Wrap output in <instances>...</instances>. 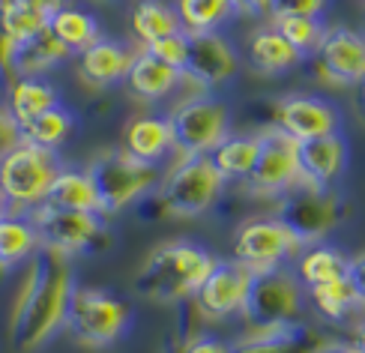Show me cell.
Returning <instances> with one entry per match:
<instances>
[{
  "label": "cell",
  "instance_id": "cell-47",
  "mask_svg": "<svg viewBox=\"0 0 365 353\" xmlns=\"http://www.w3.org/2000/svg\"><path fill=\"white\" fill-rule=\"evenodd\" d=\"M6 275H9V270H6L4 264H0V282H4V279H6Z\"/></svg>",
  "mask_w": 365,
  "mask_h": 353
},
{
  "label": "cell",
  "instance_id": "cell-41",
  "mask_svg": "<svg viewBox=\"0 0 365 353\" xmlns=\"http://www.w3.org/2000/svg\"><path fill=\"white\" fill-rule=\"evenodd\" d=\"M347 279L354 282L356 294H359V300H362V305H365V252H359V255L351 257V270H347Z\"/></svg>",
  "mask_w": 365,
  "mask_h": 353
},
{
  "label": "cell",
  "instance_id": "cell-46",
  "mask_svg": "<svg viewBox=\"0 0 365 353\" xmlns=\"http://www.w3.org/2000/svg\"><path fill=\"white\" fill-rule=\"evenodd\" d=\"M12 207H9V201H6V198H4V192H0V219H4L6 216V213H9Z\"/></svg>",
  "mask_w": 365,
  "mask_h": 353
},
{
  "label": "cell",
  "instance_id": "cell-20",
  "mask_svg": "<svg viewBox=\"0 0 365 353\" xmlns=\"http://www.w3.org/2000/svg\"><path fill=\"white\" fill-rule=\"evenodd\" d=\"M123 150L135 159L159 165L168 153H174V129L165 114H138L126 123Z\"/></svg>",
  "mask_w": 365,
  "mask_h": 353
},
{
  "label": "cell",
  "instance_id": "cell-23",
  "mask_svg": "<svg viewBox=\"0 0 365 353\" xmlns=\"http://www.w3.org/2000/svg\"><path fill=\"white\" fill-rule=\"evenodd\" d=\"M246 57L252 69L264 72V75H282V72H291L294 66H299L302 57L291 42H287L276 27H257L255 34L249 36V45H246Z\"/></svg>",
  "mask_w": 365,
  "mask_h": 353
},
{
  "label": "cell",
  "instance_id": "cell-39",
  "mask_svg": "<svg viewBox=\"0 0 365 353\" xmlns=\"http://www.w3.org/2000/svg\"><path fill=\"white\" fill-rule=\"evenodd\" d=\"M177 353H234V344L219 339V335L195 332V335H189V339L180 344Z\"/></svg>",
  "mask_w": 365,
  "mask_h": 353
},
{
  "label": "cell",
  "instance_id": "cell-30",
  "mask_svg": "<svg viewBox=\"0 0 365 353\" xmlns=\"http://www.w3.org/2000/svg\"><path fill=\"white\" fill-rule=\"evenodd\" d=\"M66 57H72L63 45H60L51 30H42L39 36L21 42L15 48V57H12V72L15 78H30V75H45L48 69L60 66Z\"/></svg>",
  "mask_w": 365,
  "mask_h": 353
},
{
  "label": "cell",
  "instance_id": "cell-28",
  "mask_svg": "<svg viewBox=\"0 0 365 353\" xmlns=\"http://www.w3.org/2000/svg\"><path fill=\"white\" fill-rule=\"evenodd\" d=\"M297 275L302 287H317V285H327V282H336L344 279L347 270H351V257L344 252H339L336 245H327V242H317V245H306L299 255H297Z\"/></svg>",
  "mask_w": 365,
  "mask_h": 353
},
{
  "label": "cell",
  "instance_id": "cell-14",
  "mask_svg": "<svg viewBox=\"0 0 365 353\" xmlns=\"http://www.w3.org/2000/svg\"><path fill=\"white\" fill-rule=\"evenodd\" d=\"M252 272L246 267H240L237 260H216V267L207 275V282L197 287V294L192 297V305L201 320H212L222 324L227 317H240L242 305L249 297Z\"/></svg>",
  "mask_w": 365,
  "mask_h": 353
},
{
  "label": "cell",
  "instance_id": "cell-40",
  "mask_svg": "<svg viewBox=\"0 0 365 353\" xmlns=\"http://www.w3.org/2000/svg\"><path fill=\"white\" fill-rule=\"evenodd\" d=\"M12 4L36 12V15H42V19H51V15H57L60 9L69 6V0H12Z\"/></svg>",
  "mask_w": 365,
  "mask_h": 353
},
{
  "label": "cell",
  "instance_id": "cell-12",
  "mask_svg": "<svg viewBox=\"0 0 365 353\" xmlns=\"http://www.w3.org/2000/svg\"><path fill=\"white\" fill-rule=\"evenodd\" d=\"M297 144L299 141H294L279 126H264L261 129V159H257L252 177L242 183L246 192L255 198H269V201L291 192L299 183Z\"/></svg>",
  "mask_w": 365,
  "mask_h": 353
},
{
  "label": "cell",
  "instance_id": "cell-36",
  "mask_svg": "<svg viewBox=\"0 0 365 353\" xmlns=\"http://www.w3.org/2000/svg\"><path fill=\"white\" fill-rule=\"evenodd\" d=\"M141 51H147L150 57L162 60V63H168L174 69H186V60H189V34L186 30H180V34H171V36H162L156 42L144 45Z\"/></svg>",
  "mask_w": 365,
  "mask_h": 353
},
{
  "label": "cell",
  "instance_id": "cell-13",
  "mask_svg": "<svg viewBox=\"0 0 365 353\" xmlns=\"http://www.w3.org/2000/svg\"><path fill=\"white\" fill-rule=\"evenodd\" d=\"M317 78L336 87H359L365 81V34L351 27H327V36L312 57Z\"/></svg>",
  "mask_w": 365,
  "mask_h": 353
},
{
  "label": "cell",
  "instance_id": "cell-42",
  "mask_svg": "<svg viewBox=\"0 0 365 353\" xmlns=\"http://www.w3.org/2000/svg\"><path fill=\"white\" fill-rule=\"evenodd\" d=\"M237 12L246 15H269L272 12V0H234Z\"/></svg>",
  "mask_w": 365,
  "mask_h": 353
},
{
  "label": "cell",
  "instance_id": "cell-8",
  "mask_svg": "<svg viewBox=\"0 0 365 353\" xmlns=\"http://www.w3.org/2000/svg\"><path fill=\"white\" fill-rule=\"evenodd\" d=\"M306 287H302L297 270H267V272H252L249 297L242 305V320L249 329H267V327H282L302 320L306 314Z\"/></svg>",
  "mask_w": 365,
  "mask_h": 353
},
{
  "label": "cell",
  "instance_id": "cell-44",
  "mask_svg": "<svg viewBox=\"0 0 365 353\" xmlns=\"http://www.w3.org/2000/svg\"><path fill=\"white\" fill-rule=\"evenodd\" d=\"M351 342H356L359 344V350L365 353V314L356 320V324L351 327Z\"/></svg>",
  "mask_w": 365,
  "mask_h": 353
},
{
  "label": "cell",
  "instance_id": "cell-10",
  "mask_svg": "<svg viewBox=\"0 0 365 353\" xmlns=\"http://www.w3.org/2000/svg\"><path fill=\"white\" fill-rule=\"evenodd\" d=\"M168 120L174 129V153L180 156H210L231 135V111L210 93H195L177 102Z\"/></svg>",
  "mask_w": 365,
  "mask_h": 353
},
{
  "label": "cell",
  "instance_id": "cell-16",
  "mask_svg": "<svg viewBox=\"0 0 365 353\" xmlns=\"http://www.w3.org/2000/svg\"><path fill=\"white\" fill-rule=\"evenodd\" d=\"M287 132L294 141H309V138L332 135L341 129V114L339 108L324 96L314 93H287L276 99L272 105V123Z\"/></svg>",
  "mask_w": 365,
  "mask_h": 353
},
{
  "label": "cell",
  "instance_id": "cell-24",
  "mask_svg": "<svg viewBox=\"0 0 365 353\" xmlns=\"http://www.w3.org/2000/svg\"><path fill=\"white\" fill-rule=\"evenodd\" d=\"M210 159L227 183H246L261 159V132H231Z\"/></svg>",
  "mask_w": 365,
  "mask_h": 353
},
{
  "label": "cell",
  "instance_id": "cell-17",
  "mask_svg": "<svg viewBox=\"0 0 365 353\" xmlns=\"http://www.w3.org/2000/svg\"><path fill=\"white\" fill-rule=\"evenodd\" d=\"M332 342V335L312 324V320H294V324L249 329L234 342V353H321Z\"/></svg>",
  "mask_w": 365,
  "mask_h": 353
},
{
  "label": "cell",
  "instance_id": "cell-19",
  "mask_svg": "<svg viewBox=\"0 0 365 353\" xmlns=\"http://www.w3.org/2000/svg\"><path fill=\"white\" fill-rule=\"evenodd\" d=\"M135 57H138L135 48H129V45L120 39H108V36H102L81 54H75V60H78V75L93 87L123 84Z\"/></svg>",
  "mask_w": 365,
  "mask_h": 353
},
{
  "label": "cell",
  "instance_id": "cell-43",
  "mask_svg": "<svg viewBox=\"0 0 365 353\" xmlns=\"http://www.w3.org/2000/svg\"><path fill=\"white\" fill-rule=\"evenodd\" d=\"M321 353H362V350H359V344L351 342V339H332Z\"/></svg>",
  "mask_w": 365,
  "mask_h": 353
},
{
  "label": "cell",
  "instance_id": "cell-29",
  "mask_svg": "<svg viewBox=\"0 0 365 353\" xmlns=\"http://www.w3.org/2000/svg\"><path fill=\"white\" fill-rule=\"evenodd\" d=\"M48 30L72 57L81 54L84 48H90L93 42L102 39V27L96 21V15L87 12V9H78V6H66V9H60L57 15H51Z\"/></svg>",
  "mask_w": 365,
  "mask_h": 353
},
{
  "label": "cell",
  "instance_id": "cell-18",
  "mask_svg": "<svg viewBox=\"0 0 365 353\" xmlns=\"http://www.w3.org/2000/svg\"><path fill=\"white\" fill-rule=\"evenodd\" d=\"M297 156H299V183L314 189H336V183L347 171V162H351V150H347L341 132H332L299 141Z\"/></svg>",
  "mask_w": 365,
  "mask_h": 353
},
{
  "label": "cell",
  "instance_id": "cell-35",
  "mask_svg": "<svg viewBox=\"0 0 365 353\" xmlns=\"http://www.w3.org/2000/svg\"><path fill=\"white\" fill-rule=\"evenodd\" d=\"M0 30H4L15 45H21L27 39L39 36L42 30H48V19L12 4V0H0Z\"/></svg>",
  "mask_w": 365,
  "mask_h": 353
},
{
  "label": "cell",
  "instance_id": "cell-25",
  "mask_svg": "<svg viewBox=\"0 0 365 353\" xmlns=\"http://www.w3.org/2000/svg\"><path fill=\"white\" fill-rule=\"evenodd\" d=\"M42 204H51L60 210H81V213H102V201L96 192L93 177L87 174V168H66L57 174L51 183L48 195Z\"/></svg>",
  "mask_w": 365,
  "mask_h": 353
},
{
  "label": "cell",
  "instance_id": "cell-31",
  "mask_svg": "<svg viewBox=\"0 0 365 353\" xmlns=\"http://www.w3.org/2000/svg\"><path fill=\"white\" fill-rule=\"evenodd\" d=\"M182 21L177 15V6L168 0H138L132 9V34L141 42V48L162 36L180 34Z\"/></svg>",
  "mask_w": 365,
  "mask_h": 353
},
{
  "label": "cell",
  "instance_id": "cell-3",
  "mask_svg": "<svg viewBox=\"0 0 365 353\" xmlns=\"http://www.w3.org/2000/svg\"><path fill=\"white\" fill-rule=\"evenodd\" d=\"M227 180L219 174L210 156H180L153 195L159 213L174 219H197L222 201Z\"/></svg>",
  "mask_w": 365,
  "mask_h": 353
},
{
  "label": "cell",
  "instance_id": "cell-34",
  "mask_svg": "<svg viewBox=\"0 0 365 353\" xmlns=\"http://www.w3.org/2000/svg\"><path fill=\"white\" fill-rule=\"evenodd\" d=\"M272 27L294 45L302 57H312L327 36L324 19H306V15H272Z\"/></svg>",
  "mask_w": 365,
  "mask_h": 353
},
{
  "label": "cell",
  "instance_id": "cell-15",
  "mask_svg": "<svg viewBox=\"0 0 365 353\" xmlns=\"http://www.w3.org/2000/svg\"><path fill=\"white\" fill-rule=\"evenodd\" d=\"M240 72V51L222 30L219 34H189V60L182 78L197 87V93H210L227 84Z\"/></svg>",
  "mask_w": 365,
  "mask_h": 353
},
{
  "label": "cell",
  "instance_id": "cell-26",
  "mask_svg": "<svg viewBox=\"0 0 365 353\" xmlns=\"http://www.w3.org/2000/svg\"><path fill=\"white\" fill-rule=\"evenodd\" d=\"M39 252H42L39 234L34 222H30V216L19 210H9L0 219V264L6 270H15L27 264L30 257H36Z\"/></svg>",
  "mask_w": 365,
  "mask_h": 353
},
{
  "label": "cell",
  "instance_id": "cell-2",
  "mask_svg": "<svg viewBox=\"0 0 365 353\" xmlns=\"http://www.w3.org/2000/svg\"><path fill=\"white\" fill-rule=\"evenodd\" d=\"M216 255L195 240H168L150 252L135 272V294L147 302L177 305L192 302L197 287L216 267Z\"/></svg>",
  "mask_w": 365,
  "mask_h": 353
},
{
  "label": "cell",
  "instance_id": "cell-1",
  "mask_svg": "<svg viewBox=\"0 0 365 353\" xmlns=\"http://www.w3.org/2000/svg\"><path fill=\"white\" fill-rule=\"evenodd\" d=\"M72 287L75 275L66 257L39 252L27 260L24 279L9 312V342L15 350H39L63 329Z\"/></svg>",
  "mask_w": 365,
  "mask_h": 353
},
{
  "label": "cell",
  "instance_id": "cell-9",
  "mask_svg": "<svg viewBox=\"0 0 365 353\" xmlns=\"http://www.w3.org/2000/svg\"><path fill=\"white\" fill-rule=\"evenodd\" d=\"M60 171H63V159L57 150H45L24 141L9 156L0 159V192L12 210L30 213L45 201Z\"/></svg>",
  "mask_w": 365,
  "mask_h": 353
},
{
  "label": "cell",
  "instance_id": "cell-5",
  "mask_svg": "<svg viewBox=\"0 0 365 353\" xmlns=\"http://www.w3.org/2000/svg\"><path fill=\"white\" fill-rule=\"evenodd\" d=\"M132 317H135L132 302L114 294V290L75 285L72 297H69L63 329L81 347L102 350V347H111L123 339L132 327Z\"/></svg>",
  "mask_w": 365,
  "mask_h": 353
},
{
  "label": "cell",
  "instance_id": "cell-27",
  "mask_svg": "<svg viewBox=\"0 0 365 353\" xmlns=\"http://www.w3.org/2000/svg\"><path fill=\"white\" fill-rule=\"evenodd\" d=\"M63 102L60 99V90L45 81V75H30V78H15L9 87H6V105L12 108V114L19 117V123L36 120L39 114L57 108Z\"/></svg>",
  "mask_w": 365,
  "mask_h": 353
},
{
  "label": "cell",
  "instance_id": "cell-48",
  "mask_svg": "<svg viewBox=\"0 0 365 353\" xmlns=\"http://www.w3.org/2000/svg\"><path fill=\"white\" fill-rule=\"evenodd\" d=\"M102 4H111V0H102Z\"/></svg>",
  "mask_w": 365,
  "mask_h": 353
},
{
  "label": "cell",
  "instance_id": "cell-21",
  "mask_svg": "<svg viewBox=\"0 0 365 353\" xmlns=\"http://www.w3.org/2000/svg\"><path fill=\"white\" fill-rule=\"evenodd\" d=\"M123 84L138 102H162V99H168L177 87L186 84V78H182L180 69L150 57L147 51H138Z\"/></svg>",
  "mask_w": 365,
  "mask_h": 353
},
{
  "label": "cell",
  "instance_id": "cell-33",
  "mask_svg": "<svg viewBox=\"0 0 365 353\" xmlns=\"http://www.w3.org/2000/svg\"><path fill=\"white\" fill-rule=\"evenodd\" d=\"M75 129H78V120H75V114L66 108L63 102H60L57 108H51V111L39 114L36 120L24 123V141L60 153L63 144L75 135Z\"/></svg>",
  "mask_w": 365,
  "mask_h": 353
},
{
  "label": "cell",
  "instance_id": "cell-11",
  "mask_svg": "<svg viewBox=\"0 0 365 353\" xmlns=\"http://www.w3.org/2000/svg\"><path fill=\"white\" fill-rule=\"evenodd\" d=\"M231 249L240 267H246L249 272H267L287 267V260H294L302 252V245L269 213V216L246 219L242 225H237Z\"/></svg>",
  "mask_w": 365,
  "mask_h": 353
},
{
  "label": "cell",
  "instance_id": "cell-32",
  "mask_svg": "<svg viewBox=\"0 0 365 353\" xmlns=\"http://www.w3.org/2000/svg\"><path fill=\"white\" fill-rule=\"evenodd\" d=\"M174 6L186 34H219L237 15L234 0H177Z\"/></svg>",
  "mask_w": 365,
  "mask_h": 353
},
{
  "label": "cell",
  "instance_id": "cell-6",
  "mask_svg": "<svg viewBox=\"0 0 365 353\" xmlns=\"http://www.w3.org/2000/svg\"><path fill=\"white\" fill-rule=\"evenodd\" d=\"M272 216L306 249V245L327 242L332 231H339L351 219V204L344 201L339 189H314L306 183H297L291 192L276 198Z\"/></svg>",
  "mask_w": 365,
  "mask_h": 353
},
{
  "label": "cell",
  "instance_id": "cell-7",
  "mask_svg": "<svg viewBox=\"0 0 365 353\" xmlns=\"http://www.w3.org/2000/svg\"><path fill=\"white\" fill-rule=\"evenodd\" d=\"M34 222L42 252L60 257L75 255H99L111 245L108 219L102 213H81V210H60L51 204H36L27 213Z\"/></svg>",
  "mask_w": 365,
  "mask_h": 353
},
{
  "label": "cell",
  "instance_id": "cell-4",
  "mask_svg": "<svg viewBox=\"0 0 365 353\" xmlns=\"http://www.w3.org/2000/svg\"><path fill=\"white\" fill-rule=\"evenodd\" d=\"M87 174L96 183L105 219L120 216L123 210L144 204L150 195H156L159 183H162L159 165L135 159L123 147L96 153L87 165Z\"/></svg>",
  "mask_w": 365,
  "mask_h": 353
},
{
  "label": "cell",
  "instance_id": "cell-38",
  "mask_svg": "<svg viewBox=\"0 0 365 353\" xmlns=\"http://www.w3.org/2000/svg\"><path fill=\"white\" fill-rule=\"evenodd\" d=\"M329 0H272V15H306V19H321Z\"/></svg>",
  "mask_w": 365,
  "mask_h": 353
},
{
  "label": "cell",
  "instance_id": "cell-22",
  "mask_svg": "<svg viewBox=\"0 0 365 353\" xmlns=\"http://www.w3.org/2000/svg\"><path fill=\"white\" fill-rule=\"evenodd\" d=\"M309 302L314 305V312L321 320L327 324H356V320L365 314V305L356 294L354 282L347 279H336V282H327V285H317V287H309Z\"/></svg>",
  "mask_w": 365,
  "mask_h": 353
},
{
  "label": "cell",
  "instance_id": "cell-45",
  "mask_svg": "<svg viewBox=\"0 0 365 353\" xmlns=\"http://www.w3.org/2000/svg\"><path fill=\"white\" fill-rule=\"evenodd\" d=\"M356 102H359V111H362V117H365V81L356 87Z\"/></svg>",
  "mask_w": 365,
  "mask_h": 353
},
{
  "label": "cell",
  "instance_id": "cell-37",
  "mask_svg": "<svg viewBox=\"0 0 365 353\" xmlns=\"http://www.w3.org/2000/svg\"><path fill=\"white\" fill-rule=\"evenodd\" d=\"M21 144H24V126L19 123V117L12 114L9 105L0 99V159L9 156V153Z\"/></svg>",
  "mask_w": 365,
  "mask_h": 353
}]
</instances>
